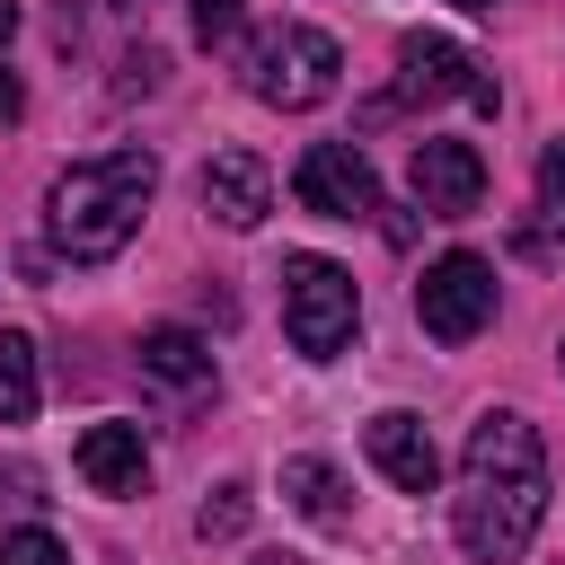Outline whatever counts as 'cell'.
<instances>
[{
  "instance_id": "obj_1",
  "label": "cell",
  "mask_w": 565,
  "mask_h": 565,
  "mask_svg": "<svg viewBox=\"0 0 565 565\" xmlns=\"http://www.w3.org/2000/svg\"><path fill=\"white\" fill-rule=\"evenodd\" d=\"M547 521V450H539V424L512 415V406H486L468 424V450H459V494H450V530L477 565H512Z\"/></svg>"
},
{
  "instance_id": "obj_2",
  "label": "cell",
  "mask_w": 565,
  "mask_h": 565,
  "mask_svg": "<svg viewBox=\"0 0 565 565\" xmlns=\"http://www.w3.org/2000/svg\"><path fill=\"white\" fill-rule=\"evenodd\" d=\"M150 194H159V159H150V150H97V159H79V168L53 177L44 230H53V247H62L71 265H106V256H124V238L141 230Z\"/></svg>"
},
{
  "instance_id": "obj_3",
  "label": "cell",
  "mask_w": 565,
  "mask_h": 565,
  "mask_svg": "<svg viewBox=\"0 0 565 565\" xmlns=\"http://www.w3.org/2000/svg\"><path fill=\"white\" fill-rule=\"evenodd\" d=\"M335 71H344L335 35H327V26H300V18H282V26H265V35L247 44V88H256L265 106H282V115L327 106V97H335Z\"/></svg>"
},
{
  "instance_id": "obj_4",
  "label": "cell",
  "mask_w": 565,
  "mask_h": 565,
  "mask_svg": "<svg viewBox=\"0 0 565 565\" xmlns=\"http://www.w3.org/2000/svg\"><path fill=\"white\" fill-rule=\"evenodd\" d=\"M353 318H362V300L335 256H282V327L309 362H335L353 344Z\"/></svg>"
},
{
  "instance_id": "obj_5",
  "label": "cell",
  "mask_w": 565,
  "mask_h": 565,
  "mask_svg": "<svg viewBox=\"0 0 565 565\" xmlns=\"http://www.w3.org/2000/svg\"><path fill=\"white\" fill-rule=\"evenodd\" d=\"M415 318H424L433 344H468V335H486V327H494V265L468 256V247L433 256L424 282H415Z\"/></svg>"
},
{
  "instance_id": "obj_6",
  "label": "cell",
  "mask_w": 565,
  "mask_h": 565,
  "mask_svg": "<svg viewBox=\"0 0 565 565\" xmlns=\"http://www.w3.org/2000/svg\"><path fill=\"white\" fill-rule=\"evenodd\" d=\"M441 97H468V106L494 115L486 62L468 44H450V35H397V97H380L371 115H388V106H441Z\"/></svg>"
},
{
  "instance_id": "obj_7",
  "label": "cell",
  "mask_w": 565,
  "mask_h": 565,
  "mask_svg": "<svg viewBox=\"0 0 565 565\" xmlns=\"http://www.w3.org/2000/svg\"><path fill=\"white\" fill-rule=\"evenodd\" d=\"M291 194L318 212V221H371L380 212V177L353 141H309L300 168H291Z\"/></svg>"
},
{
  "instance_id": "obj_8",
  "label": "cell",
  "mask_w": 565,
  "mask_h": 565,
  "mask_svg": "<svg viewBox=\"0 0 565 565\" xmlns=\"http://www.w3.org/2000/svg\"><path fill=\"white\" fill-rule=\"evenodd\" d=\"M406 177H415V203L433 212V221H468L477 203H486V159H477V141H415V159H406Z\"/></svg>"
},
{
  "instance_id": "obj_9",
  "label": "cell",
  "mask_w": 565,
  "mask_h": 565,
  "mask_svg": "<svg viewBox=\"0 0 565 565\" xmlns=\"http://www.w3.org/2000/svg\"><path fill=\"white\" fill-rule=\"evenodd\" d=\"M362 450H371V468H380L397 494H433V486H441V450H433V433H424L406 406L371 415V424H362Z\"/></svg>"
},
{
  "instance_id": "obj_10",
  "label": "cell",
  "mask_w": 565,
  "mask_h": 565,
  "mask_svg": "<svg viewBox=\"0 0 565 565\" xmlns=\"http://www.w3.org/2000/svg\"><path fill=\"white\" fill-rule=\"evenodd\" d=\"M194 194H203V212H212L221 230H256V221L274 212V177H265L256 150H212Z\"/></svg>"
},
{
  "instance_id": "obj_11",
  "label": "cell",
  "mask_w": 565,
  "mask_h": 565,
  "mask_svg": "<svg viewBox=\"0 0 565 565\" xmlns=\"http://www.w3.org/2000/svg\"><path fill=\"white\" fill-rule=\"evenodd\" d=\"M71 459H79V477H88L97 494H115V503L150 486V441H141V424H88Z\"/></svg>"
},
{
  "instance_id": "obj_12",
  "label": "cell",
  "mask_w": 565,
  "mask_h": 565,
  "mask_svg": "<svg viewBox=\"0 0 565 565\" xmlns=\"http://www.w3.org/2000/svg\"><path fill=\"white\" fill-rule=\"evenodd\" d=\"M141 380L168 388V397H203L212 388V344L194 327H150L141 335Z\"/></svg>"
},
{
  "instance_id": "obj_13",
  "label": "cell",
  "mask_w": 565,
  "mask_h": 565,
  "mask_svg": "<svg viewBox=\"0 0 565 565\" xmlns=\"http://www.w3.org/2000/svg\"><path fill=\"white\" fill-rule=\"evenodd\" d=\"M282 494H291V512L318 521V530H344V521H353V512H344V477H335L327 459H309V450L282 459Z\"/></svg>"
},
{
  "instance_id": "obj_14",
  "label": "cell",
  "mask_w": 565,
  "mask_h": 565,
  "mask_svg": "<svg viewBox=\"0 0 565 565\" xmlns=\"http://www.w3.org/2000/svg\"><path fill=\"white\" fill-rule=\"evenodd\" d=\"M35 397H44V380H35V335H0V424H35Z\"/></svg>"
},
{
  "instance_id": "obj_15",
  "label": "cell",
  "mask_w": 565,
  "mask_h": 565,
  "mask_svg": "<svg viewBox=\"0 0 565 565\" xmlns=\"http://www.w3.org/2000/svg\"><path fill=\"white\" fill-rule=\"evenodd\" d=\"M539 221L565 238V141H547V150H539Z\"/></svg>"
},
{
  "instance_id": "obj_16",
  "label": "cell",
  "mask_w": 565,
  "mask_h": 565,
  "mask_svg": "<svg viewBox=\"0 0 565 565\" xmlns=\"http://www.w3.org/2000/svg\"><path fill=\"white\" fill-rule=\"evenodd\" d=\"M0 565H71V547L53 530H0Z\"/></svg>"
},
{
  "instance_id": "obj_17",
  "label": "cell",
  "mask_w": 565,
  "mask_h": 565,
  "mask_svg": "<svg viewBox=\"0 0 565 565\" xmlns=\"http://www.w3.org/2000/svg\"><path fill=\"white\" fill-rule=\"evenodd\" d=\"M194 530H203V539H238V530H247V486H221V494L194 512Z\"/></svg>"
},
{
  "instance_id": "obj_18",
  "label": "cell",
  "mask_w": 565,
  "mask_h": 565,
  "mask_svg": "<svg viewBox=\"0 0 565 565\" xmlns=\"http://www.w3.org/2000/svg\"><path fill=\"white\" fill-rule=\"evenodd\" d=\"M185 9H194V35L203 44H230L238 35V0H185Z\"/></svg>"
},
{
  "instance_id": "obj_19",
  "label": "cell",
  "mask_w": 565,
  "mask_h": 565,
  "mask_svg": "<svg viewBox=\"0 0 565 565\" xmlns=\"http://www.w3.org/2000/svg\"><path fill=\"white\" fill-rule=\"evenodd\" d=\"M115 88H124V97H132V88H159V53H150V44H141V53H132V62H124V79H115Z\"/></svg>"
},
{
  "instance_id": "obj_20",
  "label": "cell",
  "mask_w": 565,
  "mask_h": 565,
  "mask_svg": "<svg viewBox=\"0 0 565 565\" xmlns=\"http://www.w3.org/2000/svg\"><path fill=\"white\" fill-rule=\"evenodd\" d=\"M26 115V88H18V71H0V124H18Z\"/></svg>"
},
{
  "instance_id": "obj_21",
  "label": "cell",
  "mask_w": 565,
  "mask_h": 565,
  "mask_svg": "<svg viewBox=\"0 0 565 565\" xmlns=\"http://www.w3.org/2000/svg\"><path fill=\"white\" fill-rule=\"evenodd\" d=\"M247 565H309V556H282V547H256Z\"/></svg>"
},
{
  "instance_id": "obj_22",
  "label": "cell",
  "mask_w": 565,
  "mask_h": 565,
  "mask_svg": "<svg viewBox=\"0 0 565 565\" xmlns=\"http://www.w3.org/2000/svg\"><path fill=\"white\" fill-rule=\"evenodd\" d=\"M9 35H18V0H0V44H9Z\"/></svg>"
},
{
  "instance_id": "obj_23",
  "label": "cell",
  "mask_w": 565,
  "mask_h": 565,
  "mask_svg": "<svg viewBox=\"0 0 565 565\" xmlns=\"http://www.w3.org/2000/svg\"><path fill=\"white\" fill-rule=\"evenodd\" d=\"M459 9H494V0H459Z\"/></svg>"
}]
</instances>
